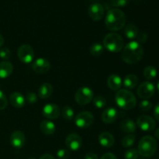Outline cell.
Masks as SVG:
<instances>
[{"label": "cell", "mask_w": 159, "mask_h": 159, "mask_svg": "<svg viewBox=\"0 0 159 159\" xmlns=\"http://www.w3.org/2000/svg\"><path fill=\"white\" fill-rule=\"evenodd\" d=\"M29 159H36V158H30Z\"/></svg>", "instance_id": "obj_46"}, {"label": "cell", "mask_w": 159, "mask_h": 159, "mask_svg": "<svg viewBox=\"0 0 159 159\" xmlns=\"http://www.w3.org/2000/svg\"><path fill=\"white\" fill-rule=\"evenodd\" d=\"M13 71V66L9 61L0 62V78L6 79L12 74Z\"/></svg>", "instance_id": "obj_20"}, {"label": "cell", "mask_w": 159, "mask_h": 159, "mask_svg": "<svg viewBox=\"0 0 159 159\" xmlns=\"http://www.w3.org/2000/svg\"><path fill=\"white\" fill-rule=\"evenodd\" d=\"M57 156L59 159H68L70 156V152L67 149H61L57 152Z\"/></svg>", "instance_id": "obj_35"}, {"label": "cell", "mask_w": 159, "mask_h": 159, "mask_svg": "<svg viewBox=\"0 0 159 159\" xmlns=\"http://www.w3.org/2000/svg\"><path fill=\"white\" fill-rule=\"evenodd\" d=\"M103 47L110 52H120L124 47V40L116 33H110L104 37Z\"/></svg>", "instance_id": "obj_5"}, {"label": "cell", "mask_w": 159, "mask_h": 159, "mask_svg": "<svg viewBox=\"0 0 159 159\" xmlns=\"http://www.w3.org/2000/svg\"><path fill=\"white\" fill-rule=\"evenodd\" d=\"M117 118V110L113 107H110L103 111L102 113V120L105 124H110L116 121Z\"/></svg>", "instance_id": "obj_16"}, {"label": "cell", "mask_w": 159, "mask_h": 159, "mask_svg": "<svg viewBox=\"0 0 159 159\" xmlns=\"http://www.w3.org/2000/svg\"><path fill=\"white\" fill-rule=\"evenodd\" d=\"M98 140H99V144L104 148L112 147L115 143L114 137L108 132H103L100 134Z\"/></svg>", "instance_id": "obj_17"}, {"label": "cell", "mask_w": 159, "mask_h": 159, "mask_svg": "<svg viewBox=\"0 0 159 159\" xmlns=\"http://www.w3.org/2000/svg\"><path fill=\"white\" fill-rule=\"evenodd\" d=\"M94 121V116L89 111L79 113L75 119V124L79 128H86L91 126Z\"/></svg>", "instance_id": "obj_7"}, {"label": "cell", "mask_w": 159, "mask_h": 159, "mask_svg": "<svg viewBox=\"0 0 159 159\" xmlns=\"http://www.w3.org/2000/svg\"><path fill=\"white\" fill-rule=\"evenodd\" d=\"M93 104L95 107L98 109H102L107 105V100L104 97L100 96H98L96 97L93 98Z\"/></svg>", "instance_id": "obj_30"}, {"label": "cell", "mask_w": 159, "mask_h": 159, "mask_svg": "<svg viewBox=\"0 0 159 159\" xmlns=\"http://www.w3.org/2000/svg\"><path fill=\"white\" fill-rule=\"evenodd\" d=\"M152 103L148 100H143L142 102H140V105H139V109L142 111H148L150 110L152 108Z\"/></svg>", "instance_id": "obj_32"}, {"label": "cell", "mask_w": 159, "mask_h": 159, "mask_svg": "<svg viewBox=\"0 0 159 159\" xmlns=\"http://www.w3.org/2000/svg\"><path fill=\"white\" fill-rule=\"evenodd\" d=\"M12 53H11L10 50L8 48H1L0 49V57L3 60H9L11 57Z\"/></svg>", "instance_id": "obj_33"}, {"label": "cell", "mask_w": 159, "mask_h": 159, "mask_svg": "<svg viewBox=\"0 0 159 159\" xmlns=\"http://www.w3.org/2000/svg\"><path fill=\"white\" fill-rule=\"evenodd\" d=\"M137 40H138V43H139L140 44L141 43H146L148 40V35L144 33H141V34H138V37H137Z\"/></svg>", "instance_id": "obj_38"}, {"label": "cell", "mask_w": 159, "mask_h": 159, "mask_svg": "<svg viewBox=\"0 0 159 159\" xmlns=\"http://www.w3.org/2000/svg\"><path fill=\"white\" fill-rule=\"evenodd\" d=\"M135 140H136V138H135V136L134 134L126 135L122 139V145L124 148L131 147L134 144Z\"/></svg>", "instance_id": "obj_29"}, {"label": "cell", "mask_w": 159, "mask_h": 159, "mask_svg": "<svg viewBox=\"0 0 159 159\" xmlns=\"http://www.w3.org/2000/svg\"><path fill=\"white\" fill-rule=\"evenodd\" d=\"M158 148V144L156 140L152 136L143 137L138 144V152L139 155L145 158H150L152 157L156 152Z\"/></svg>", "instance_id": "obj_4"}, {"label": "cell", "mask_w": 159, "mask_h": 159, "mask_svg": "<svg viewBox=\"0 0 159 159\" xmlns=\"http://www.w3.org/2000/svg\"><path fill=\"white\" fill-rule=\"evenodd\" d=\"M100 159H117L116 157L115 156V155H113V153H106L101 157Z\"/></svg>", "instance_id": "obj_40"}, {"label": "cell", "mask_w": 159, "mask_h": 159, "mask_svg": "<svg viewBox=\"0 0 159 159\" xmlns=\"http://www.w3.org/2000/svg\"><path fill=\"white\" fill-rule=\"evenodd\" d=\"M3 43H4V38H3L2 35L0 34V47L2 46Z\"/></svg>", "instance_id": "obj_43"}, {"label": "cell", "mask_w": 159, "mask_h": 159, "mask_svg": "<svg viewBox=\"0 0 159 159\" xmlns=\"http://www.w3.org/2000/svg\"><path fill=\"white\" fill-rule=\"evenodd\" d=\"M121 130L123 132H125V133H129V134H133L136 131L137 126L136 124L132 120L127 119L123 120L120 123V125Z\"/></svg>", "instance_id": "obj_21"}, {"label": "cell", "mask_w": 159, "mask_h": 159, "mask_svg": "<svg viewBox=\"0 0 159 159\" xmlns=\"http://www.w3.org/2000/svg\"><path fill=\"white\" fill-rule=\"evenodd\" d=\"M42 113L45 117L51 120L57 119L60 116V109L57 105L53 103H48L43 107L42 110Z\"/></svg>", "instance_id": "obj_13"}, {"label": "cell", "mask_w": 159, "mask_h": 159, "mask_svg": "<svg viewBox=\"0 0 159 159\" xmlns=\"http://www.w3.org/2000/svg\"><path fill=\"white\" fill-rule=\"evenodd\" d=\"M137 93H138V96L140 98H141V99H150L155 94V86L151 82H143L142 84H141L138 86Z\"/></svg>", "instance_id": "obj_9"}, {"label": "cell", "mask_w": 159, "mask_h": 159, "mask_svg": "<svg viewBox=\"0 0 159 159\" xmlns=\"http://www.w3.org/2000/svg\"><path fill=\"white\" fill-rule=\"evenodd\" d=\"M53 87L50 83H43L38 89V96L41 99H48L52 95Z\"/></svg>", "instance_id": "obj_22"}, {"label": "cell", "mask_w": 159, "mask_h": 159, "mask_svg": "<svg viewBox=\"0 0 159 159\" xmlns=\"http://www.w3.org/2000/svg\"><path fill=\"white\" fill-rule=\"evenodd\" d=\"M82 138L78 134L71 133L66 138V145L71 151H78L82 146Z\"/></svg>", "instance_id": "obj_15"}, {"label": "cell", "mask_w": 159, "mask_h": 159, "mask_svg": "<svg viewBox=\"0 0 159 159\" xmlns=\"http://www.w3.org/2000/svg\"><path fill=\"white\" fill-rule=\"evenodd\" d=\"M124 34L127 38L130 40L137 38L138 35V28L134 24L129 23L124 28Z\"/></svg>", "instance_id": "obj_25"}, {"label": "cell", "mask_w": 159, "mask_h": 159, "mask_svg": "<svg viewBox=\"0 0 159 159\" xmlns=\"http://www.w3.org/2000/svg\"><path fill=\"white\" fill-rule=\"evenodd\" d=\"M128 2V0H111V3L116 7H123L125 6Z\"/></svg>", "instance_id": "obj_36"}, {"label": "cell", "mask_w": 159, "mask_h": 159, "mask_svg": "<svg viewBox=\"0 0 159 159\" xmlns=\"http://www.w3.org/2000/svg\"><path fill=\"white\" fill-rule=\"evenodd\" d=\"M144 49L141 44L137 41H131L127 43L122 51V59L124 62L134 65L142 59Z\"/></svg>", "instance_id": "obj_1"}, {"label": "cell", "mask_w": 159, "mask_h": 159, "mask_svg": "<svg viewBox=\"0 0 159 159\" xmlns=\"http://www.w3.org/2000/svg\"><path fill=\"white\" fill-rule=\"evenodd\" d=\"M137 125L143 131H152L155 127V120L152 116L143 115L138 117Z\"/></svg>", "instance_id": "obj_10"}, {"label": "cell", "mask_w": 159, "mask_h": 159, "mask_svg": "<svg viewBox=\"0 0 159 159\" xmlns=\"http://www.w3.org/2000/svg\"><path fill=\"white\" fill-rule=\"evenodd\" d=\"M26 100L30 102V103H34L37 102V96L34 93H29L26 95Z\"/></svg>", "instance_id": "obj_37"}, {"label": "cell", "mask_w": 159, "mask_h": 159, "mask_svg": "<svg viewBox=\"0 0 159 159\" xmlns=\"http://www.w3.org/2000/svg\"><path fill=\"white\" fill-rule=\"evenodd\" d=\"M122 79L118 75L113 74L110 76H109L107 79V85L108 87L112 90H118L122 86Z\"/></svg>", "instance_id": "obj_19"}, {"label": "cell", "mask_w": 159, "mask_h": 159, "mask_svg": "<svg viewBox=\"0 0 159 159\" xmlns=\"http://www.w3.org/2000/svg\"><path fill=\"white\" fill-rule=\"evenodd\" d=\"M26 142L24 134L20 130H15L10 136V144L14 148L20 149L24 146Z\"/></svg>", "instance_id": "obj_14"}, {"label": "cell", "mask_w": 159, "mask_h": 159, "mask_svg": "<svg viewBox=\"0 0 159 159\" xmlns=\"http://www.w3.org/2000/svg\"><path fill=\"white\" fill-rule=\"evenodd\" d=\"M85 159H99L98 158V156L93 152H89L85 155Z\"/></svg>", "instance_id": "obj_41"}, {"label": "cell", "mask_w": 159, "mask_h": 159, "mask_svg": "<svg viewBox=\"0 0 159 159\" xmlns=\"http://www.w3.org/2000/svg\"><path fill=\"white\" fill-rule=\"evenodd\" d=\"M155 138H157V139L159 140V128H158L156 130H155Z\"/></svg>", "instance_id": "obj_44"}, {"label": "cell", "mask_w": 159, "mask_h": 159, "mask_svg": "<svg viewBox=\"0 0 159 159\" xmlns=\"http://www.w3.org/2000/svg\"><path fill=\"white\" fill-rule=\"evenodd\" d=\"M104 47L103 45L99 43H95L90 47V53L94 57H99L103 53Z\"/></svg>", "instance_id": "obj_26"}, {"label": "cell", "mask_w": 159, "mask_h": 159, "mask_svg": "<svg viewBox=\"0 0 159 159\" xmlns=\"http://www.w3.org/2000/svg\"><path fill=\"white\" fill-rule=\"evenodd\" d=\"M19 59L23 63L29 64L33 61L34 58V51L31 46L28 44H23L19 48L17 51Z\"/></svg>", "instance_id": "obj_8"}, {"label": "cell", "mask_w": 159, "mask_h": 159, "mask_svg": "<svg viewBox=\"0 0 159 159\" xmlns=\"http://www.w3.org/2000/svg\"><path fill=\"white\" fill-rule=\"evenodd\" d=\"M157 74H158V71L156 68L153 66H147L144 70V76L148 80H152L155 79Z\"/></svg>", "instance_id": "obj_27"}, {"label": "cell", "mask_w": 159, "mask_h": 159, "mask_svg": "<svg viewBox=\"0 0 159 159\" xmlns=\"http://www.w3.org/2000/svg\"><path fill=\"white\" fill-rule=\"evenodd\" d=\"M94 98L93 91L90 88L83 86L79 88L75 95V99L79 105H86L89 103Z\"/></svg>", "instance_id": "obj_6"}, {"label": "cell", "mask_w": 159, "mask_h": 159, "mask_svg": "<svg viewBox=\"0 0 159 159\" xmlns=\"http://www.w3.org/2000/svg\"><path fill=\"white\" fill-rule=\"evenodd\" d=\"M126 16L119 9H112L108 11L105 19V24L112 31L120 30L126 24Z\"/></svg>", "instance_id": "obj_2"}, {"label": "cell", "mask_w": 159, "mask_h": 159, "mask_svg": "<svg viewBox=\"0 0 159 159\" xmlns=\"http://www.w3.org/2000/svg\"><path fill=\"white\" fill-rule=\"evenodd\" d=\"M40 130L45 135H52L55 132L56 127L54 124L49 120H43L40 123Z\"/></svg>", "instance_id": "obj_23"}, {"label": "cell", "mask_w": 159, "mask_h": 159, "mask_svg": "<svg viewBox=\"0 0 159 159\" xmlns=\"http://www.w3.org/2000/svg\"><path fill=\"white\" fill-rule=\"evenodd\" d=\"M154 116L157 120L159 121V102L155 105V109H154Z\"/></svg>", "instance_id": "obj_39"}, {"label": "cell", "mask_w": 159, "mask_h": 159, "mask_svg": "<svg viewBox=\"0 0 159 159\" xmlns=\"http://www.w3.org/2000/svg\"><path fill=\"white\" fill-rule=\"evenodd\" d=\"M25 100H26V99L24 98V96L18 92L12 93L10 97H9L10 103L16 108H22L23 107H24Z\"/></svg>", "instance_id": "obj_18"}, {"label": "cell", "mask_w": 159, "mask_h": 159, "mask_svg": "<svg viewBox=\"0 0 159 159\" xmlns=\"http://www.w3.org/2000/svg\"><path fill=\"white\" fill-rule=\"evenodd\" d=\"M123 84L125 88L129 89H134L138 84V78L135 75L129 74L124 78Z\"/></svg>", "instance_id": "obj_24"}, {"label": "cell", "mask_w": 159, "mask_h": 159, "mask_svg": "<svg viewBox=\"0 0 159 159\" xmlns=\"http://www.w3.org/2000/svg\"><path fill=\"white\" fill-rule=\"evenodd\" d=\"M89 15L93 21H99L102 20L105 14L103 6L99 3H93L89 7Z\"/></svg>", "instance_id": "obj_11"}, {"label": "cell", "mask_w": 159, "mask_h": 159, "mask_svg": "<svg viewBox=\"0 0 159 159\" xmlns=\"http://www.w3.org/2000/svg\"><path fill=\"white\" fill-rule=\"evenodd\" d=\"M51 68L49 61L45 58H37L32 64V68L35 72L38 74H44L48 72Z\"/></svg>", "instance_id": "obj_12"}, {"label": "cell", "mask_w": 159, "mask_h": 159, "mask_svg": "<svg viewBox=\"0 0 159 159\" xmlns=\"http://www.w3.org/2000/svg\"><path fill=\"white\" fill-rule=\"evenodd\" d=\"M39 159H55L54 158V156H52L50 154H44V155H42Z\"/></svg>", "instance_id": "obj_42"}, {"label": "cell", "mask_w": 159, "mask_h": 159, "mask_svg": "<svg viewBox=\"0 0 159 159\" xmlns=\"http://www.w3.org/2000/svg\"><path fill=\"white\" fill-rule=\"evenodd\" d=\"M115 101L118 107L123 110H132L137 104V99L134 95L127 89H120L116 93Z\"/></svg>", "instance_id": "obj_3"}, {"label": "cell", "mask_w": 159, "mask_h": 159, "mask_svg": "<svg viewBox=\"0 0 159 159\" xmlns=\"http://www.w3.org/2000/svg\"><path fill=\"white\" fill-rule=\"evenodd\" d=\"M139 154H138V150L136 149H129L124 154V158L125 159H138Z\"/></svg>", "instance_id": "obj_31"}, {"label": "cell", "mask_w": 159, "mask_h": 159, "mask_svg": "<svg viewBox=\"0 0 159 159\" xmlns=\"http://www.w3.org/2000/svg\"><path fill=\"white\" fill-rule=\"evenodd\" d=\"M61 114L63 117L67 120H71L74 117V110L71 107L68 106H65L61 110Z\"/></svg>", "instance_id": "obj_28"}, {"label": "cell", "mask_w": 159, "mask_h": 159, "mask_svg": "<svg viewBox=\"0 0 159 159\" xmlns=\"http://www.w3.org/2000/svg\"><path fill=\"white\" fill-rule=\"evenodd\" d=\"M157 89H158V91L159 93V81L158 82V83H157Z\"/></svg>", "instance_id": "obj_45"}, {"label": "cell", "mask_w": 159, "mask_h": 159, "mask_svg": "<svg viewBox=\"0 0 159 159\" xmlns=\"http://www.w3.org/2000/svg\"><path fill=\"white\" fill-rule=\"evenodd\" d=\"M8 105V100L6 96L2 91L0 90V110H2L6 108Z\"/></svg>", "instance_id": "obj_34"}]
</instances>
